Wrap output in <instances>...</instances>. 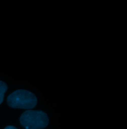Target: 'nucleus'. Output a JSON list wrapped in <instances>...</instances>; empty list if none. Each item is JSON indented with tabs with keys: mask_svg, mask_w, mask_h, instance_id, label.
Segmentation results:
<instances>
[{
	"mask_svg": "<svg viewBox=\"0 0 127 129\" xmlns=\"http://www.w3.org/2000/svg\"><path fill=\"white\" fill-rule=\"evenodd\" d=\"M7 102L13 108L30 109L36 106L37 99L33 93L28 90L18 89L8 96Z\"/></svg>",
	"mask_w": 127,
	"mask_h": 129,
	"instance_id": "nucleus-1",
	"label": "nucleus"
},
{
	"mask_svg": "<svg viewBox=\"0 0 127 129\" xmlns=\"http://www.w3.org/2000/svg\"><path fill=\"white\" fill-rule=\"evenodd\" d=\"M47 114L40 110H28L22 113L20 122L25 129H42L49 124Z\"/></svg>",
	"mask_w": 127,
	"mask_h": 129,
	"instance_id": "nucleus-2",
	"label": "nucleus"
},
{
	"mask_svg": "<svg viewBox=\"0 0 127 129\" xmlns=\"http://www.w3.org/2000/svg\"><path fill=\"white\" fill-rule=\"evenodd\" d=\"M8 89V86L6 83L0 81V104L3 102L4 98L5 93Z\"/></svg>",
	"mask_w": 127,
	"mask_h": 129,
	"instance_id": "nucleus-3",
	"label": "nucleus"
},
{
	"mask_svg": "<svg viewBox=\"0 0 127 129\" xmlns=\"http://www.w3.org/2000/svg\"><path fill=\"white\" fill-rule=\"evenodd\" d=\"M4 129H17L14 126H9L8 127H7L6 128H5Z\"/></svg>",
	"mask_w": 127,
	"mask_h": 129,
	"instance_id": "nucleus-4",
	"label": "nucleus"
}]
</instances>
